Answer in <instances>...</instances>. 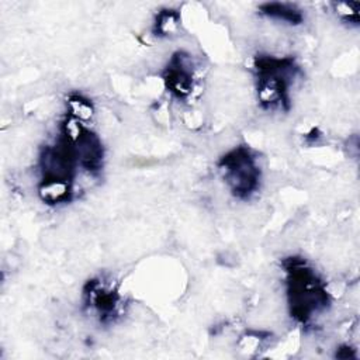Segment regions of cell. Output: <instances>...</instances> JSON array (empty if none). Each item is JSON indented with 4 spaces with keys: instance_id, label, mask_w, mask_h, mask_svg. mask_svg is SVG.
<instances>
[{
    "instance_id": "obj_1",
    "label": "cell",
    "mask_w": 360,
    "mask_h": 360,
    "mask_svg": "<svg viewBox=\"0 0 360 360\" xmlns=\"http://www.w3.org/2000/svg\"><path fill=\"white\" fill-rule=\"evenodd\" d=\"M284 269L290 314L297 322L308 323L329 307L328 291L304 259L288 257Z\"/></svg>"
},
{
    "instance_id": "obj_2",
    "label": "cell",
    "mask_w": 360,
    "mask_h": 360,
    "mask_svg": "<svg viewBox=\"0 0 360 360\" xmlns=\"http://www.w3.org/2000/svg\"><path fill=\"white\" fill-rule=\"evenodd\" d=\"M255 72L260 105L266 110H287L290 107V87L298 73L294 59L262 55L255 59Z\"/></svg>"
},
{
    "instance_id": "obj_3",
    "label": "cell",
    "mask_w": 360,
    "mask_h": 360,
    "mask_svg": "<svg viewBox=\"0 0 360 360\" xmlns=\"http://www.w3.org/2000/svg\"><path fill=\"white\" fill-rule=\"evenodd\" d=\"M219 173L229 191L246 200L252 197L260 184V167L255 153L248 146H236L226 152L218 162Z\"/></svg>"
},
{
    "instance_id": "obj_4",
    "label": "cell",
    "mask_w": 360,
    "mask_h": 360,
    "mask_svg": "<svg viewBox=\"0 0 360 360\" xmlns=\"http://www.w3.org/2000/svg\"><path fill=\"white\" fill-rule=\"evenodd\" d=\"M73 150L77 166L90 174H97L104 163V146L96 132L86 124L66 115L62 122V135Z\"/></svg>"
},
{
    "instance_id": "obj_5",
    "label": "cell",
    "mask_w": 360,
    "mask_h": 360,
    "mask_svg": "<svg viewBox=\"0 0 360 360\" xmlns=\"http://www.w3.org/2000/svg\"><path fill=\"white\" fill-rule=\"evenodd\" d=\"M41 179H60L73 181L76 172V158L66 139L62 136L55 145H46L39 155Z\"/></svg>"
},
{
    "instance_id": "obj_6",
    "label": "cell",
    "mask_w": 360,
    "mask_h": 360,
    "mask_svg": "<svg viewBox=\"0 0 360 360\" xmlns=\"http://www.w3.org/2000/svg\"><path fill=\"white\" fill-rule=\"evenodd\" d=\"M86 305L100 318V321H111L118 316L121 309V297L117 287L103 278H93L83 291Z\"/></svg>"
},
{
    "instance_id": "obj_7",
    "label": "cell",
    "mask_w": 360,
    "mask_h": 360,
    "mask_svg": "<svg viewBox=\"0 0 360 360\" xmlns=\"http://www.w3.org/2000/svg\"><path fill=\"white\" fill-rule=\"evenodd\" d=\"M163 83L167 91L176 98H188L195 87V68L190 53L176 52L165 72Z\"/></svg>"
},
{
    "instance_id": "obj_8",
    "label": "cell",
    "mask_w": 360,
    "mask_h": 360,
    "mask_svg": "<svg viewBox=\"0 0 360 360\" xmlns=\"http://www.w3.org/2000/svg\"><path fill=\"white\" fill-rule=\"evenodd\" d=\"M37 193L39 200L48 205L66 204L73 197V181L60 179H41Z\"/></svg>"
},
{
    "instance_id": "obj_9",
    "label": "cell",
    "mask_w": 360,
    "mask_h": 360,
    "mask_svg": "<svg viewBox=\"0 0 360 360\" xmlns=\"http://www.w3.org/2000/svg\"><path fill=\"white\" fill-rule=\"evenodd\" d=\"M259 10H260V14H263L264 17L283 24L300 25L304 21L302 10L291 3H280V1L264 3L259 7Z\"/></svg>"
},
{
    "instance_id": "obj_10",
    "label": "cell",
    "mask_w": 360,
    "mask_h": 360,
    "mask_svg": "<svg viewBox=\"0 0 360 360\" xmlns=\"http://www.w3.org/2000/svg\"><path fill=\"white\" fill-rule=\"evenodd\" d=\"M180 13L173 8H163L155 17L152 32L159 38H170L177 35V32L180 31Z\"/></svg>"
},
{
    "instance_id": "obj_11",
    "label": "cell",
    "mask_w": 360,
    "mask_h": 360,
    "mask_svg": "<svg viewBox=\"0 0 360 360\" xmlns=\"http://www.w3.org/2000/svg\"><path fill=\"white\" fill-rule=\"evenodd\" d=\"M66 111H68L69 117H72L83 124H87L94 115V105L87 97L73 93L68 97Z\"/></svg>"
},
{
    "instance_id": "obj_12",
    "label": "cell",
    "mask_w": 360,
    "mask_h": 360,
    "mask_svg": "<svg viewBox=\"0 0 360 360\" xmlns=\"http://www.w3.org/2000/svg\"><path fill=\"white\" fill-rule=\"evenodd\" d=\"M333 13L339 20L349 24H359V11H360V3H346V1H338L332 3Z\"/></svg>"
}]
</instances>
